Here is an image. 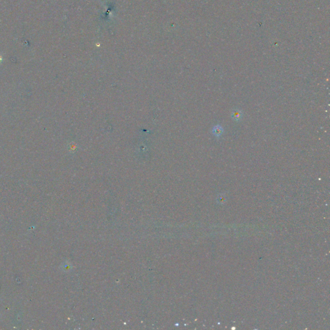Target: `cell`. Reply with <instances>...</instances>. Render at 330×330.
I'll return each instance as SVG.
<instances>
[{
    "label": "cell",
    "mask_w": 330,
    "mask_h": 330,
    "mask_svg": "<svg viewBox=\"0 0 330 330\" xmlns=\"http://www.w3.org/2000/svg\"><path fill=\"white\" fill-rule=\"evenodd\" d=\"M232 117L234 121H240L242 117V112L239 109H235L232 112Z\"/></svg>",
    "instance_id": "obj_1"
},
{
    "label": "cell",
    "mask_w": 330,
    "mask_h": 330,
    "mask_svg": "<svg viewBox=\"0 0 330 330\" xmlns=\"http://www.w3.org/2000/svg\"><path fill=\"white\" fill-rule=\"evenodd\" d=\"M223 128L222 127L221 125H216L212 129V133L216 137H220L221 135L223 133Z\"/></svg>",
    "instance_id": "obj_2"
},
{
    "label": "cell",
    "mask_w": 330,
    "mask_h": 330,
    "mask_svg": "<svg viewBox=\"0 0 330 330\" xmlns=\"http://www.w3.org/2000/svg\"><path fill=\"white\" fill-rule=\"evenodd\" d=\"M78 146L74 142H71L68 145V150L70 153H74L78 149Z\"/></svg>",
    "instance_id": "obj_3"
},
{
    "label": "cell",
    "mask_w": 330,
    "mask_h": 330,
    "mask_svg": "<svg viewBox=\"0 0 330 330\" xmlns=\"http://www.w3.org/2000/svg\"><path fill=\"white\" fill-rule=\"evenodd\" d=\"M3 61V56H2V55H1V54H0V65H1Z\"/></svg>",
    "instance_id": "obj_4"
}]
</instances>
